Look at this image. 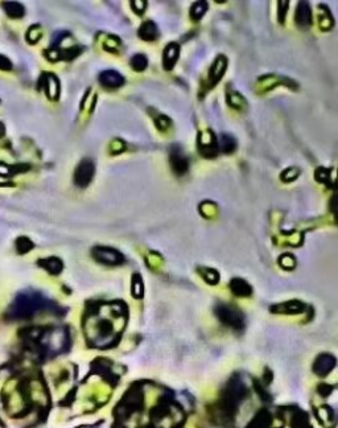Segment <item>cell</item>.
Masks as SVG:
<instances>
[{
    "label": "cell",
    "instance_id": "cell-1",
    "mask_svg": "<svg viewBox=\"0 0 338 428\" xmlns=\"http://www.w3.org/2000/svg\"><path fill=\"white\" fill-rule=\"evenodd\" d=\"M93 257L95 258V261L107 266H119L124 262L122 252H119L115 248L106 247V246H97L93 248Z\"/></svg>",
    "mask_w": 338,
    "mask_h": 428
},
{
    "label": "cell",
    "instance_id": "cell-2",
    "mask_svg": "<svg viewBox=\"0 0 338 428\" xmlns=\"http://www.w3.org/2000/svg\"><path fill=\"white\" fill-rule=\"evenodd\" d=\"M95 173V165L94 163L91 162L90 159H83L80 164H78L77 169L74 172V183L80 188H86L90 184Z\"/></svg>",
    "mask_w": 338,
    "mask_h": 428
},
{
    "label": "cell",
    "instance_id": "cell-3",
    "mask_svg": "<svg viewBox=\"0 0 338 428\" xmlns=\"http://www.w3.org/2000/svg\"><path fill=\"white\" fill-rule=\"evenodd\" d=\"M216 313L218 316V319L223 323V324L229 325L231 328L240 329L243 326V317L239 313L237 309L231 308L229 306H218L216 308Z\"/></svg>",
    "mask_w": 338,
    "mask_h": 428
},
{
    "label": "cell",
    "instance_id": "cell-4",
    "mask_svg": "<svg viewBox=\"0 0 338 428\" xmlns=\"http://www.w3.org/2000/svg\"><path fill=\"white\" fill-rule=\"evenodd\" d=\"M199 151L206 159H214L218 155V142L210 131H203L199 135Z\"/></svg>",
    "mask_w": 338,
    "mask_h": 428
},
{
    "label": "cell",
    "instance_id": "cell-5",
    "mask_svg": "<svg viewBox=\"0 0 338 428\" xmlns=\"http://www.w3.org/2000/svg\"><path fill=\"white\" fill-rule=\"evenodd\" d=\"M169 162H171L172 169L173 172L179 175V176H182L185 175L188 169H189V160L185 156L182 149L180 147L175 145L173 148L171 149V155H169Z\"/></svg>",
    "mask_w": 338,
    "mask_h": 428
},
{
    "label": "cell",
    "instance_id": "cell-6",
    "mask_svg": "<svg viewBox=\"0 0 338 428\" xmlns=\"http://www.w3.org/2000/svg\"><path fill=\"white\" fill-rule=\"evenodd\" d=\"M99 83L106 89H118L120 86L124 85V77L120 73L115 72V70H106L99 74Z\"/></svg>",
    "mask_w": 338,
    "mask_h": 428
},
{
    "label": "cell",
    "instance_id": "cell-7",
    "mask_svg": "<svg viewBox=\"0 0 338 428\" xmlns=\"http://www.w3.org/2000/svg\"><path fill=\"white\" fill-rule=\"evenodd\" d=\"M180 56V46L176 42H171L165 46L162 53V66L165 70H172L176 65L177 59Z\"/></svg>",
    "mask_w": 338,
    "mask_h": 428
},
{
    "label": "cell",
    "instance_id": "cell-8",
    "mask_svg": "<svg viewBox=\"0 0 338 428\" xmlns=\"http://www.w3.org/2000/svg\"><path fill=\"white\" fill-rule=\"evenodd\" d=\"M296 23L298 27L308 28L312 23V12L311 5L307 1H300L296 9Z\"/></svg>",
    "mask_w": 338,
    "mask_h": 428
},
{
    "label": "cell",
    "instance_id": "cell-9",
    "mask_svg": "<svg viewBox=\"0 0 338 428\" xmlns=\"http://www.w3.org/2000/svg\"><path fill=\"white\" fill-rule=\"evenodd\" d=\"M159 36V28L154 21H144L139 28V37L144 41H154Z\"/></svg>",
    "mask_w": 338,
    "mask_h": 428
},
{
    "label": "cell",
    "instance_id": "cell-10",
    "mask_svg": "<svg viewBox=\"0 0 338 428\" xmlns=\"http://www.w3.org/2000/svg\"><path fill=\"white\" fill-rule=\"evenodd\" d=\"M226 66H227V61H226V57H223V56H219L214 61V63L212 65V69H210V81L213 82V85H216L217 82L223 77Z\"/></svg>",
    "mask_w": 338,
    "mask_h": 428
},
{
    "label": "cell",
    "instance_id": "cell-11",
    "mask_svg": "<svg viewBox=\"0 0 338 428\" xmlns=\"http://www.w3.org/2000/svg\"><path fill=\"white\" fill-rule=\"evenodd\" d=\"M231 291L237 295V296H242V298H247V296H251L253 293V288L251 285L243 279H233L230 283Z\"/></svg>",
    "mask_w": 338,
    "mask_h": 428
},
{
    "label": "cell",
    "instance_id": "cell-12",
    "mask_svg": "<svg viewBox=\"0 0 338 428\" xmlns=\"http://www.w3.org/2000/svg\"><path fill=\"white\" fill-rule=\"evenodd\" d=\"M44 78H45L44 85H45L46 95L49 97L50 100H57L60 93V83L57 81V78L53 74H45Z\"/></svg>",
    "mask_w": 338,
    "mask_h": 428
},
{
    "label": "cell",
    "instance_id": "cell-13",
    "mask_svg": "<svg viewBox=\"0 0 338 428\" xmlns=\"http://www.w3.org/2000/svg\"><path fill=\"white\" fill-rule=\"evenodd\" d=\"M218 142V151H222L223 153H233L237 148V142L231 135L229 134H223L221 135Z\"/></svg>",
    "mask_w": 338,
    "mask_h": 428
},
{
    "label": "cell",
    "instance_id": "cell-14",
    "mask_svg": "<svg viewBox=\"0 0 338 428\" xmlns=\"http://www.w3.org/2000/svg\"><path fill=\"white\" fill-rule=\"evenodd\" d=\"M334 366V358H332L330 356H322L320 357L317 362H316V373L320 375H324L326 373H329L332 367Z\"/></svg>",
    "mask_w": 338,
    "mask_h": 428
},
{
    "label": "cell",
    "instance_id": "cell-15",
    "mask_svg": "<svg viewBox=\"0 0 338 428\" xmlns=\"http://www.w3.org/2000/svg\"><path fill=\"white\" fill-rule=\"evenodd\" d=\"M3 7H4L5 14L8 15L9 18H14V19L23 18L24 14H25L24 7L20 4V3H18V1H7V3L3 4Z\"/></svg>",
    "mask_w": 338,
    "mask_h": 428
},
{
    "label": "cell",
    "instance_id": "cell-16",
    "mask_svg": "<svg viewBox=\"0 0 338 428\" xmlns=\"http://www.w3.org/2000/svg\"><path fill=\"white\" fill-rule=\"evenodd\" d=\"M40 265L49 271L50 274H60L62 270V262L59 258H48L45 261H41Z\"/></svg>",
    "mask_w": 338,
    "mask_h": 428
},
{
    "label": "cell",
    "instance_id": "cell-17",
    "mask_svg": "<svg viewBox=\"0 0 338 428\" xmlns=\"http://www.w3.org/2000/svg\"><path fill=\"white\" fill-rule=\"evenodd\" d=\"M130 63L131 68L134 69V70H136V72H143L148 66V60H147L144 54L138 53L135 56H132Z\"/></svg>",
    "mask_w": 338,
    "mask_h": 428
},
{
    "label": "cell",
    "instance_id": "cell-18",
    "mask_svg": "<svg viewBox=\"0 0 338 428\" xmlns=\"http://www.w3.org/2000/svg\"><path fill=\"white\" fill-rule=\"evenodd\" d=\"M206 11H208V3L206 1H196L190 7V18L193 20H199Z\"/></svg>",
    "mask_w": 338,
    "mask_h": 428
},
{
    "label": "cell",
    "instance_id": "cell-19",
    "mask_svg": "<svg viewBox=\"0 0 338 428\" xmlns=\"http://www.w3.org/2000/svg\"><path fill=\"white\" fill-rule=\"evenodd\" d=\"M227 101H229V104L233 106L234 108H243V106H246V100L239 93H237V91L229 93Z\"/></svg>",
    "mask_w": 338,
    "mask_h": 428
},
{
    "label": "cell",
    "instance_id": "cell-20",
    "mask_svg": "<svg viewBox=\"0 0 338 428\" xmlns=\"http://www.w3.org/2000/svg\"><path fill=\"white\" fill-rule=\"evenodd\" d=\"M199 274L202 275V278L209 284H216L218 280H219V275L216 270H212V268H206V267H202L199 268Z\"/></svg>",
    "mask_w": 338,
    "mask_h": 428
},
{
    "label": "cell",
    "instance_id": "cell-21",
    "mask_svg": "<svg viewBox=\"0 0 338 428\" xmlns=\"http://www.w3.org/2000/svg\"><path fill=\"white\" fill-rule=\"evenodd\" d=\"M324 12H325L324 16H321L320 25H321V28L324 29V31H329L330 28L333 27V19H332V16H330L329 11L325 8V7H324Z\"/></svg>",
    "mask_w": 338,
    "mask_h": 428
},
{
    "label": "cell",
    "instance_id": "cell-22",
    "mask_svg": "<svg viewBox=\"0 0 338 428\" xmlns=\"http://www.w3.org/2000/svg\"><path fill=\"white\" fill-rule=\"evenodd\" d=\"M330 179V171L326 169V168H318L316 171V180H318L320 183H324V184H329Z\"/></svg>",
    "mask_w": 338,
    "mask_h": 428
},
{
    "label": "cell",
    "instance_id": "cell-23",
    "mask_svg": "<svg viewBox=\"0 0 338 428\" xmlns=\"http://www.w3.org/2000/svg\"><path fill=\"white\" fill-rule=\"evenodd\" d=\"M16 247L20 252H27L29 251L32 247H33V244L28 238H19L18 242H16Z\"/></svg>",
    "mask_w": 338,
    "mask_h": 428
},
{
    "label": "cell",
    "instance_id": "cell-24",
    "mask_svg": "<svg viewBox=\"0 0 338 428\" xmlns=\"http://www.w3.org/2000/svg\"><path fill=\"white\" fill-rule=\"evenodd\" d=\"M298 176V169L296 168H289L285 172H283L281 175V180L285 181V183H291V181L296 180Z\"/></svg>",
    "mask_w": 338,
    "mask_h": 428
},
{
    "label": "cell",
    "instance_id": "cell-25",
    "mask_svg": "<svg viewBox=\"0 0 338 428\" xmlns=\"http://www.w3.org/2000/svg\"><path fill=\"white\" fill-rule=\"evenodd\" d=\"M131 7H132L135 14L143 15L145 8H147V1H144V0H134V1H131Z\"/></svg>",
    "mask_w": 338,
    "mask_h": 428
},
{
    "label": "cell",
    "instance_id": "cell-26",
    "mask_svg": "<svg viewBox=\"0 0 338 428\" xmlns=\"http://www.w3.org/2000/svg\"><path fill=\"white\" fill-rule=\"evenodd\" d=\"M280 265L284 267V268H293L295 265H296V261H295V258L292 255L285 254V255L280 258Z\"/></svg>",
    "mask_w": 338,
    "mask_h": 428
},
{
    "label": "cell",
    "instance_id": "cell-27",
    "mask_svg": "<svg viewBox=\"0 0 338 428\" xmlns=\"http://www.w3.org/2000/svg\"><path fill=\"white\" fill-rule=\"evenodd\" d=\"M132 291H134V295L135 296H141L143 293V284H141V280H140L139 275L134 276V284H132Z\"/></svg>",
    "mask_w": 338,
    "mask_h": 428
},
{
    "label": "cell",
    "instance_id": "cell-28",
    "mask_svg": "<svg viewBox=\"0 0 338 428\" xmlns=\"http://www.w3.org/2000/svg\"><path fill=\"white\" fill-rule=\"evenodd\" d=\"M156 126H158L159 130L165 131L168 127L171 126V121L165 115H159V118L156 119Z\"/></svg>",
    "mask_w": 338,
    "mask_h": 428
},
{
    "label": "cell",
    "instance_id": "cell-29",
    "mask_svg": "<svg viewBox=\"0 0 338 428\" xmlns=\"http://www.w3.org/2000/svg\"><path fill=\"white\" fill-rule=\"evenodd\" d=\"M287 7H288V1H280L279 3V20L280 23H283L284 16L287 14Z\"/></svg>",
    "mask_w": 338,
    "mask_h": 428
},
{
    "label": "cell",
    "instance_id": "cell-30",
    "mask_svg": "<svg viewBox=\"0 0 338 428\" xmlns=\"http://www.w3.org/2000/svg\"><path fill=\"white\" fill-rule=\"evenodd\" d=\"M0 69L1 70H11L12 69V63L4 56H0Z\"/></svg>",
    "mask_w": 338,
    "mask_h": 428
},
{
    "label": "cell",
    "instance_id": "cell-31",
    "mask_svg": "<svg viewBox=\"0 0 338 428\" xmlns=\"http://www.w3.org/2000/svg\"><path fill=\"white\" fill-rule=\"evenodd\" d=\"M3 134H4V126H3L1 123H0V136L3 135Z\"/></svg>",
    "mask_w": 338,
    "mask_h": 428
}]
</instances>
